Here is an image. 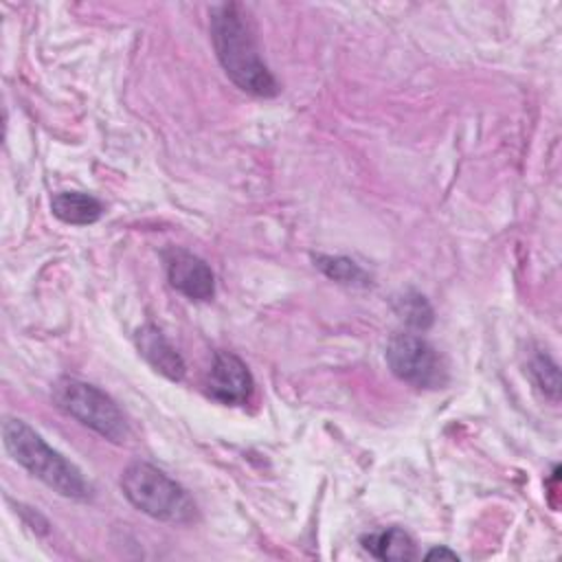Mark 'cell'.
I'll return each mask as SVG.
<instances>
[{"instance_id":"obj_11","label":"cell","mask_w":562,"mask_h":562,"mask_svg":"<svg viewBox=\"0 0 562 562\" xmlns=\"http://www.w3.org/2000/svg\"><path fill=\"white\" fill-rule=\"evenodd\" d=\"M314 263L318 266V270H321L325 277L338 281V283H347V285L360 283V285H367V281H369L367 272H364L353 259H349V257L316 255V257H314Z\"/></svg>"},{"instance_id":"obj_6","label":"cell","mask_w":562,"mask_h":562,"mask_svg":"<svg viewBox=\"0 0 562 562\" xmlns=\"http://www.w3.org/2000/svg\"><path fill=\"white\" fill-rule=\"evenodd\" d=\"M206 393L222 404H246L252 395L255 382L248 367L231 351H217L211 371L204 380Z\"/></svg>"},{"instance_id":"obj_2","label":"cell","mask_w":562,"mask_h":562,"mask_svg":"<svg viewBox=\"0 0 562 562\" xmlns=\"http://www.w3.org/2000/svg\"><path fill=\"white\" fill-rule=\"evenodd\" d=\"M2 441L15 463H20L57 494L75 501L90 498L92 485L86 481L83 472L61 452L50 448L26 422L13 417L4 419Z\"/></svg>"},{"instance_id":"obj_9","label":"cell","mask_w":562,"mask_h":562,"mask_svg":"<svg viewBox=\"0 0 562 562\" xmlns=\"http://www.w3.org/2000/svg\"><path fill=\"white\" fill-rule=\"evenodd\" d=\"M362 547L378 560L406 562L417 558L415 540L400 527H386L362 538Z\"/></svg>"},{"instance_id":"obj_12","label":"cell","mask_w":562,"mask_h":562,"mask_svg":"<svg viewBox=\"0 0 562 562\" xmlns=\"http://www.w3.org/2000/svg\"><path fill=\"white\" fill-rule=\"evenodd\" d=\"M395 312L397 316L415 327V329H426L432 325V307L428 305V301L422 296V294H415V292H408L404 296H400L395 301Z\"/></svg>"},{"instance_id":"obj_8","label":"cell","mask_w":562,"mask_h":562,"mask_svg":"<svg viewBox=\"0 0 562 562\" xmlns=\"http://www.w3.org/2000/svg\"><path fill=\"white\" fill-rule=\"evenodd\" d=\"M136 349L147 360V364L162 373L169 380H182L184 378V360L182 356L171 347V342L165 338V334L154 325H143L136 329Z\"/></svg>"},{"instance_id":"obj_14","label":"cell","mask_w":562,"mask_h":562,"mask_svg":"<svg viewBox=\"0 0 562 562\" xmlns=\"http://www.w3.org/2000/svg\"><path fill=\"white\" fill-rule=\"evenodd\" d=\"M426 560H441V558H448V560H459V555L454 553V551H450V549H446V547H435V549H430L426 555H424Z\"/></svg>"},{"instance_id":"obj_4","label":"cell","mask_w":562,"mask_h":562,"mask_svg":"<svg viewBox=\"0 0 562 562\" xmlns=\"http://www.w3.org/2000/svg\"><path fill=\"white\" fill-rule=\"evenodd\" d=\"M53 400L64 413L108 441L121 443L130 435L127 422L116 402L94 384L77 378H59L53 384Z\"/></svg>"},{"instance_id":"obj_5","label":"cell","mask_w":562,"mask_h":562,"mask_svg":"<svg viewBox=\"0 0 562 562\" xmlns=\"http://www.w3.org/2000/svg\"><path fill=\"white\" fill-rule=\"evenodd\" d=\"M386 364L393 375L417 389H441L448 384V367L441 353L415 334H395L389 340Z\"/></svg>"},{"instance_id":"obj_1","label":"cell","mask_w":562,"mask_h":562,"mask_svg":"<svg viewBox=\"0 0 562 562\" xmlns=\"http://www.w3.org/2000/svg\"><path fill=\"white\" fill-rule=\"evenodd\" d=\"M248 15L235 2L211 9V42L224 72L246 92L274 97L279 83L259 57Z\"/></svg>"},{"instance_id":"obj_10","label":"cell","mask_w":562,"mask_h":562,"mask_svg":"<svg viewBox=\"0 0 562 562\" xmlns=\"http://www.w3.org/2000/svg\"><path fill=\"white\" fill-rule=\"evenodd\" d=\"M50 209L55 217L75 226L94 224L103 213V204L94 195L81 191H61L53 195Z\"/></svg>"},{"instance_id":"obj_13","label":"cell","mask_w":562,"mask_h":562,"mask_svg":"<svg viewBox=\"0 0 562 562\" xmlns=\"http://www.w3.org/2000/svg\"><path fill=\"white\" fill-rule=\"evenodd\" d=\"M529 373H531L536 386L544 395H549L551 400H558V393H560V371H558V364L547 353H536L529 360Z\"/></svg>"},{"instance_id":"obj_7","label":"cell","mask_w":562,"mask_h":562,"mask_svg":"<svg viewBox=\"0 0 562 562\" xmlns=\"http://www.w3.org/2000/svg\"><path fill=\"white\" fill-rule=\"evenodd\" d=\"M167 279L171 288L193 301H209L215 294V277L211 268L189 250L171 248L165 255Z\"/></svg>"},{"instance_id":"obj_3","label":"cell","mask_w":562,"mask_h":562,"mask_svg":"<svg viewBox=\"0 0 562 562\" xmlns=\"http://www.w3.org/2000/svg\"><path fill=\"white\" fill-rule=\"evenodd\" d=\"M121 490L136 509L156 520L189 525L198 518V505L191 494L151 463H130L121 474Z\"/></svg>"}]
</instances>
